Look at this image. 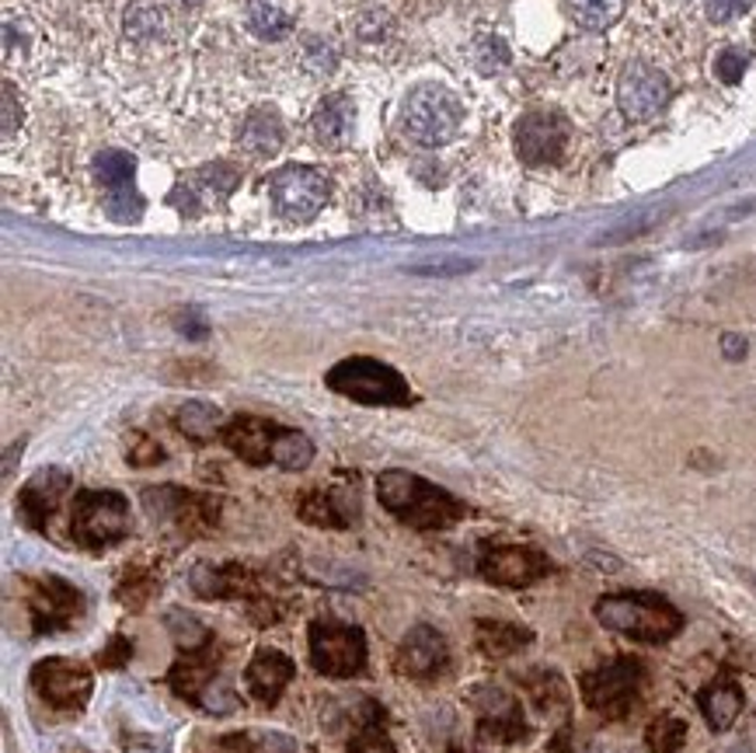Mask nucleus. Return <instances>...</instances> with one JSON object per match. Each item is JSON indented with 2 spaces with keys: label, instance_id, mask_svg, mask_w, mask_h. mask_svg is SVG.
Masks as SVG:
<instances>
[{
  "label": "nucleus",
  "instance_id": "f257e3e1",
  "mask_svg": "<svg viewBox=\"0 0 756 753\" xmlns=\"http://www.w3.org/2000/svg\"><path fill=\"white\" fill-rule=\"evenodd\" d=\"M377 499L394 520L415 527V531H443L467 513V506L446 488L425 481L422 475L398 472V467L377 478Z\"/></svg>",
  "mask_w": 756,
  "mask_h": 753
},
{
  "label": "nucleus",
  "instance_id": "f03ea898",
  "mask_svg": "<svg viewBox=\"0 0 756 753\" xmlns=\"http://www.w3.org/2000/svg\"><path fill=\"white\" fill-rule=\"evenodd\" d=\"M597 621L618 635L635 642H669L680 635L683 614L666 597L635 589V594H610L597 600Z\"/></svg>",
  "mask_w": 756,
  "mask_h": 753
},
{
  "label": "nucleus",
  "instance_id": "7ed1b4c3",
  "mask_svg": "<svg viewBox=\"0 0 756 753\" xmlns=\"http://www.w3.org/2000/svg\"><path fill=\"white\" fill-rule=\"evenodd\" d=\"M464 126V101L446 85H419L401 106V130L419 147L454 144Z\"/></svg>",
  "mask_w": 756,
  "mask_h": 753
},
{
  "label": "nucleus",
  "instance_id": "20e7f679",
  "mask_svg": "<svg viewBox=\"0 0 756 753\" xmlns=\"http://www.w3.org/2000/svg\"><path fill=\"white\" fill-rule=\"evenodd\" d=\"M324 384L342 395V398H353L359 405H383V409H404V405H412L415 395L408 388V380L394 370V366H387L374 356H349L335 363L329 374H324Z\"/></svg>",
  "mask_w": 756,
  "mask_h": 753
},
{
  "label": "nucleus",
  "instance_id": "39448f33",
  "mask_svg": "<svg viewBox=\"0 0 756 753\" xmlns=\"http://www.w3.org/2000/svg\"><path fill=\"white\" fill-rule=\"evenodd\" d=\"M70 534L85 552H109L130 534V502L112 488H85L70 506Z\"/></svg>",
  "mask_w": 756,
  "mask_h": 753
},
{
  "label": "nucleus",
  "instance_id": "423d86ee",
  "mask_svg": "<svg viewBox=\"0 0 756 753\" xmlns=\"http://www.w3.org/2000/svg\"><path fill=\"white\" fill-rule=\"evenodd\" d=\"M582 701L597 711V716L618 722L631 716L642 698V684H645V666L631 656H618L597 669L582 674Z\"/></svg>",
  "mask_w": 756,
  "mask_h": 753
},
{
  "label": "nucleus",
  "instance_id": "0eeeda50",
  "mask_svg": "<svg viewBox=\"0 0 756 753\" xmlns=\"http://www.w3.org/2000/svg\"><path fill=\"white\" fill-rule=\"evenodd\" d=\"M308 639H311V663L324 677H335V680L359 677L366 669V660H370V653H366V635L356 624L318 618L311 621Z\"/></svg>",
  "mask_w": 756,
  "mask_h": 753
},
{
  "label": "nucleus",
  "instance_id": "6e6552de",
  "mask_svg": "<svg viewBox=\"0 0 756 753\" xmlns=\"http://www.w3.org/2000/svg\"><path fill=\"white\" fill-rule=\"evenodd\" d=\"M265 189H269V202L282 220L303 223L324 210L332 196V178L311 165H286L265 178Z\"/></svg>",
  "mask_w": 756,
  "mask_h": 753
},
{
  "label": "nucleus",
  "instance_id": "1a4fd4ad",
  "mask_svg": "<svg viewBox=\"0 0 756 753\" xmlns=\"http://www.w3.org/2000/svg\"><path fill=\"white\" fill-rule=\"evenodd\" d=\"M143 506H147V513L157 523L171 527L181 538L210 534L220 517V499L202 496V492H186V488H175V485L147 488V492H143Z\"/></svg>",
  "mask_w": 756,
  "mask_h": 753
},
{
  "label": "nucleus",
  "instance_id": "9d476101",
  "mask_svg": "<svg viewBox=\"0 0 756 753\" xmlns=\"http://www.w3.org/2000/svg\"><path fill=\"white\" fill-rule=\"evenodd\" d=\"M32 687L56 711H80L91 701L94 680L88 666H80L67 656H49L32 666Z\"/></svg>",
  "mask_w": 756,
  "mask_h": 753
},
{
  "label": "nucleus",
  "instance_id": "9b49d317",
  "mask_svg": "<svg viewBox=\"0 0 756 753\" xmlns=\"http://www.w3.org/2000/svg\"><path fill=\"white\" fill-rule=\"evenodd\" d=\"M85 594L59 576H38L32 579V594H29V610H32V624L38 635H53L64 632V628L77 624L85 618Z\"/></svg>",
  "mask_w": 756,
  "mask_h": 753
},
{
  "label": "nucleus",
  "instance_id": "f8f14e48",
  "mask_svg": "<svg viewBox=\"0 0 756 753\" xmlns=\"http://www.w3.org/2000/svg\"><path fill=\"white\" fill-rule=\"evenodd\" d=\"M516 154L523 165L530 168H541V165H558L568 151V140H571V126L568 119L558 112H526L516 122Z\"/></svg>",
  "mask_w": 756,
  "mask_h": 753
},
{
  "label": "nucleus",
  "instance_id": "ddd939ff",
  "mask_svg": "<svg viewBox=\"0 0 756 753\" xmlns=\"http://www.w3.org/2000/svg\"><path fill=\"white\" fill-rule=\"evenodd\" d=\"M471 705L478 711V737L485 743H523L530 726L520 701L496 684H481L471 690Z\"/></svg>",
  "mask_w": 756,
  "mask_h": 753
},
{
  "label": "nucleus",
  "instance_id": "4468645a",
  "mask_svg": "<svg viewBox=\"0 0 756 753\" xmlns=\"http://www.w3.org/2000/svg\"><path fill=\"white\" fill-rule=\"evenodd\" d=\"M672 88H669V77L663 70H656L645 59H631L621 70L618 80V106L624 112V119L631 122H645L652 115H659L663 106L669 101Z\"/></svg>",
  "mask_w": 756,
  "mask_h": 753
},
{
  "label": "nucleus",
  "instance_id": "2eb2a0df",
  "mask_svg": "<svg viewBox=\"0 0 756 753\" xmlns=\"http://www.w3.org/2000/svg\"><path fill=\"white\" fill-rule=\"evenodd\" d=\"M196 597L202 600H255L265 589V579L258 568L244 562H199L189 576Z\"/></svg>",
  "mask_w": 756,
  "mask_h": 753
},
{
  "label": "nucleus",
  "instance_id": "dca6fc26",
  "mask_svg": "<svg viewBox=\"0 0 756 753\" xmlns=\"http://www.w3.org/2000/svg\"><path fill=\"white\" fill-rule=\"evenodd\" d=\"M478 573L505 589H523V586H534L551 573V562L547 555H541L537 547H526V544H499V547H488L478 562Z\"/></svg>",
  "mask_w": 756,
  "mask_h": 753
},
{
  "label": "nucleus",
  "instance_id": "f3484780",
  "mask_svg": "<svg viewBox=\"0 0 756 753\" xmlns=\"http://www.w3.org/2000/svg\"><path fill=\"white\" fill-rule=\"evenodd\" d=\"M449 663V649L446 639L436 632V628L429 624H415L408 628L398 653H394V666L401 677H412V680H433L440 677Z\"/></svg>",
  "mask_w": 756,
  "mask_h": 753
},
{
  "label": "nucleus",
  "instance_id": "a211bd4d",
  "mask_svg": "<svg viewBox=\"0 0 756 753\" xmlns=\"http://www.w3.org/2000/svg\"><path fill=\"white\" fill-rule=\"evenodd\" d=\"M70 485V475L59 472V467H43L38 475H32L22 492H18V517H22V523L32 527V531H46L59 502L67 499Z\"/></svg>",
  "mask_w": 756,
  "mask_h": 753
},
{
  "label": "nucleus",
  "instance_id": "6ab92c4d",
  "mask_svg": "<svg viewBox=\"0 0 756 753\" xmlns=\"http://www.w3.org/2000/svg\"><path fill=\"white\" fill-rule=\"evenodd\" d=\"M282 425L269 422V419H258V416H234L223 425V443H227V451L234 457H241L244 464L262 467V464H273V451H276V440H279Z\"/></svg>",
  "mask_w": 756,
  "mask_h": 753
},
{
  "label": "nucleus",
  "instance_id": "aec40b11",
  "mask_svg": "<svg viewBox=\"0 0 756 753\" xmlns=\"http://www.w3.org/2000/svg\"><path fill=\"white\" fill-rule=\"evenodd\" d=\"M311 130H314V140L321 147L345 151L356 136V101L345 91L324 95L318 101L314 115H311Z\"/></svg>",
  "mask_w": 756,
  "mask_h": 753
},
{
  "label": "nucleus",
  "instance_id": "412c9836",
  "mask_svg": "<svg viewBox=\"0 0 756 753\" xmlns=\"http://www.w3.org/2000/svg\"><path fill=\"white\" fill-rule=\"evenodd\" d=\"M293 674H297V663L286 653H279V649H258L248 669H244V684H248L255 701L276 705L282 698V690L290 687Z\"/></svg>",
  "mask_w": 756,
  "mask_h": 753
},
{
  "label": "nucleus",
  "instance_id": "4be33fe9",
  "mask_svg": "<svg viewBox=\"0 0 756 753\" xmlns=\"http://www.w3.org/2000/svg\"><path fill=\"white\" fill-rule=\"evenodd\" d=\"M297 513L300 520H308L314 527H329V531H342L359 517V499L349 488H314V492H303L297 499Z\"/></svg>",
  "mask_w": 756,
  "mask_h": 753
},
{
  "label": "nucleus",
  "instance_id": "5701e85b",
  "mask_svg": "<svg viewBox=\"0 0 756 753\" xmlns=\"http://www.w3.org/2000/svg\"><path fill=\"white\" fill-rule=\"evenodd\" d=\"M220 649H216V639L207 645V649H196V653H186L175 666H171V674H168V684L178 698H186V701H196L202 698V690H207L220 674Z\"/></svg>",
  "mask_w": 756,
  "mask_h": 753
},
{
  "label": "nucleus",
  "instance_id": "b1692460",
  "mask_svg": "<svg viewBox=\"0 0 756 753\" xmlns=\"http://www.w3.org/2000/svg\"><path fill=\"white\" fill-rule=\"evenodd\" d=\"M297 0H248L244 22L262 43H279L297 29Z\"/></svg>",
  "mask_w": 756,
  "mask_h": 753
},
{
  "label": "nucleus",
  "instance_id": "393cba45",
  "mask_svg": "<svg viewBox=\"0 0 756 753\" xmlns=\"http://www.w3.org/2000/svg\"><path fill=\"white\" fill-rule=\"evenodd\" d=\"M530 642H534V632L516 621H499V618H481L475 624V645L481 649L485 656L492 660H505L520 653V649H526Z\"/></svg>",
  "mask_w": 756,
  "mask_h": 753
},
{
  "label": "nucleus",
  "instance_id": "a878e982",
  "mask_svg": "<svg viewBox=\"0 0 756 753\" xmlns=\"http://www.w3.org/2000/svg\"><path fill=\"white\" fill-rule=\"evenodd\" d=\"M282 140H286V126L276 109H255L241 122V133H237V144L255 157H276Z\"/></svg>",
  "mask_w": 756,
  "mask_h": 753
},
{
  "label": "nucleus",
  "instance_id": "bb28decb",
  "mask_svg": "<svg viewBox=\"0 0 756 753\" xmlns=\"http://www.w3.org/2000/svg\"><path fill=\"white\" fill-rule=\"evenodd\" d=\"M743 687L735 680H714L711 687L701 690V711L714 732H725L743 711Z\"/></svg>",
  "mask_w": 756,
  "mask_h": 753
},
{
  "label": "nucleus",
  "instance_id": "cd10ccee",
  "mask_svg": "<svg viewBox=\"0 0 756 753\" xmlns=\"http://www.w3.org/2000/svg\"><path fill=\"white\" fill-rule=\"evenodd\" d=\"M175 422H178V430L196 443H210V440L223 436V425H227L223 412L210 401H186L178 409Z\"/></svg>",
  "mask_w": 756,
  "mask_h": 753
},
{
  "label": "nucleus",
  "instance_id": "c85d7f7f",
  "mask_svg": "<svg viewBox=\"0 0 756 753\" xmlns=\"http://www.w3.org/2000/svg\"><path fill=\"white\" fill-rule=\"evenodd\" d=\"M520 684L541 711H568V687L555 669H526L520 674Z\"/></svg>",
  "mask_w": 756,
  "mask_h": 753
},
{
  "label": "nucleus",
  "instance_id": "c756f323",
  "mask_svg": "<svg viewBox=\"0 0 756 753\" xmlns=\"http://www.w3.org/2000/svg\"><path fill=\"white\" fill-rule=\"evenodd\" d=\"M571 18L589 29V32H607L610 25L621 22L624 14V0H568Z\"/></svg>",
  "mask_w": 756,
  "mask_h": 753
},
{
  "label": "nucleus",
  "instance_id": "7c9ffc66",
  "mask_svg": "<svg viewBox=\"0 0 756 753\" xmlns=\"http://www.w3.org/2000/svg\"><path fill=\"white\" fill-rule=\"evenodd\" d=\"M133 175H136V157L126 154V151H101L94 157V178L109 192L133 186Z\"/></svg>",
  "mask_w": 756,
  "mask_h": 753
},
{
  "label": "nucleus",
  "instance_id": "2f4dec72",
  "mask_svg": "<svg viewBox=\"0 0 756 753\" xmlns=\"http://www.w3.org/2000/svg\"><path fill=\"white\" fill-rule=\"evenodd\" d=\"M314 461V443L303 436L300 430H279L276 451H273V464H279L282 472H303Z\"/></svg>",
  "mask_w": 756,
  "mask_h": 753
},
{
  "label": "nucleus",
  "instance_id": "473e14b6",
  "mask_svg": "<svg viewBox=\"0 0 756 753\" xmlns=\"http://www.w3.org/2000/svg\"><path fill=\"white\" fill-rule=\"evenodd\" d=\"M227 746L241 753H297L300 750L293 737H286V732H276V729L237 732V737H227Z\"/></svg>",
  "mask_w": 756,
  "mask_h": 753
},
{
  "label": "nucleus",
  "instance_id": "72a5a7b5",
  "mask_svg": "<svg viewBox=\"0 0 756 753\" xmlns=\"http://www.w3.org/2000/svg\"><path fill=\"white\" fill-rule=\"evenodd\" d=\"M683 743H687V722L677 716H659L645 729L648 753H680Z\"/></svg>",
  "mask_w": 756,
  "mask_h": 753
},
{
  "label": "nucleus",
  "instance_id": "f704fd0d",
  "mask_svg": "<svg viewBox=\"0 0 756 753\" xmlns=\"http://www.w3.org/2000/svg\"><path fill=\"white\" fill-rule=\"evenodd\" d=\"M168 29V11L160 4H136L126 11V35L136 43H154Z\"/></svg>",
  "mask_w": 756,
  "mask_h": 753
},
{
  "label": "nucleus",
  "instance_id": "c9c22d12",
  "mask_svg": "<svg viewBox=\"0 0 756 753\" xmlns=\"http://www.w3.org/2000/svg\"><path fill=\"white\" fill-rule=\"evenodd\" d=\"M168 632L181 653H196V649H207L213 642V632L202 621H196L186 610H171L168 614Z\"/></svg>",
  "mask_w": 756,
  "mask_h": 753
},
{
  "label": "nucleus",
  "instance_id": "e433bc0d",
  "mask_svg": "<svg viewBox=\"0 0 756 753\" xmlns=\"http://www.w3.org/2000/svg\"><path fill=\"white\" fill-rule=\"evenodd\" d=\"M154 589H157V576L151 573L147 565H133L126 576H122L119 589H115V597L122 607H130V610H140L143 603H147L154 597Z\"/></svg>",
  "mask_w": 756,
  "mask_h": 753
},
{
  "label": "nucleus",
  "instance_id": "4c0bfd02",
  "mask_svg": "<svg viewBox=\"0 0 756 753\" xmlns=\"http://www.w3.org/2000/svg\"><path fill=\"white\" fill-rule=\"evenodd\" d=\"M471 59H475V70L492 77L499 74L502 67H509V59H513V53H509V46L502 43L499 35H478L475 38V49H471Z\"/></svg>",
  "mask_w": 756,
  "mask_h": 753
},
{
  "label": "nucleus",
  "instance_id": "58836bf2",
  "mask_svg": "<svg viewBox=\"0 0 756 753\" xmlns=\"http://www.w3.org/2000/svg\"><path fill=\"white\" fill-rule=\"evenodd\" d=\"M380 719H383L380 711H374V716L363 719V726L356 729V737L349 740V753H394V743L383 732Z\"/></svg>",
  "mask_w": 756,
  "mask_h": 753
},
{
  "label": "nucleus",
  "instance_id": "ea45409f",
  "mask_svg": "<svg viewBox=\"0 0 756 753\" xmlns=\"http://www.w3.org/2000/svg\"><path fill=\"white\" fill-rule=\"evenodd\" d=\"M300 59H303V67H308L314 77H324V74H332V70H335L338 53H335V46L329 43V38H321V35H308V38H303Z\"/></svg>",
  "mask_w": 756,
  "mask_h": 753
},
{
  "label": "nucleus",
  "instance_id": "a19ab883",
  "mask_svg": "<svg viewBox=\"0 0 756 753\" xmlns=\"http://www.w3.org/2000/svg\"><path fill=\"white\" fill-rule=\"evenodd\" d=\"M105 210H109V217L112 220H136L140 213H143V199H140V192L133 189V186H126V189H112L109 196H105Z\"/></svg>",
  "mask_w": 756,
  "mask_h": 753
},
{
  "label": "nucleus",
  "instance_id": "79ce46f5",
  "mask_svg": "<svg viewBox=\"0 0 756 753\" xmlns=\"http://www.w3.org/2000/svg\"><path fill=\"white\" fill-rule=\"evenodd\" d=\"M749 67V53L740 49V46H729L719 53V59H714V74H719V80H725V85H735V80H743Z\"/></svg>",
  "mask_w": 756,
  "mask_h": 753
},
{
  "label": "nucleus",
  "instance_id": "37998d69",
  "mask_svg": "<svg viewBox=\"0 0 756 753\" xmlns=\"http://www.w3.org/2000/svg\"><path fill=\"white\" fill-rule=\"evenodd\" d=\"M126 461L133 467H154V464L165 461V451H160V443H154L151 436L133 433L130 443H126Z\"/></svg>",
  "mask_w": 756,
  "mask_h": 753
},
{
  "label": "nucleus",
  "instance_id": "c03bdc74",
  "mask_svg": "<svg viewBox=\"0 0 756 753\" xmlns=\"http://www.w3.org/2000/svg\"><path fill=\"white\" fill-rule=\"evenodd\" d=\"M199 705L207 708V711H213V716H227V711H234V705H237V695L231 690V684H227V680L216 677L207 690H202Z\"/></svg>",
  "mask_w": 756,
  "mask_h": 753
},
{
  "label": "nucleus",
  "instance_id": "a18cd8bd",
  "mask_svg": "<svg viewBox=\"0 0 756 753\" xmlns=\"http://www.w3.org/2000/svg\"><path fill=\"white\" fill-rule=\"evenodd\" d=\"M130 660H133V642L126 635H112L109 645L98 653V666L101 669H122Z\"/></svg>",
  "mask_w": 756,
  "mask_h": 753
},
{
  "label": "nucleus",
  "instance_id": "49530a36",
  "mask_svg": "<svg viewBox=\"0 0 756 753\" xmlns=\"http://www.w3.org/2000/svg\"><path fill=\"white\" fill-rule=\"evenodd\" d=\"M753 4L756 0H704V14H708V22L725 25V22H732V18L746 14Z\"/></svg>",
  "mask_w": 756,
  "mask_h": 753
},
{
  "label": "nucleus",
  "instance_id": "de8ad7c7",
  "mask_svg": "<svg viewBox=\"0 0 756 753\" xmlns=\"http://www.w3.org/2000/svg\"><path fill=\"white\" fill-rule=\"evenodd\" d=\"M286 614V607L273 597V594H262L252 600V621L255 624H279Z\"/></svg>",
  "mask_w": 756,
  "mask_h": 753
},
{
  "label": "nucleus",
  "instance_id": "09e8293b",
  "mask_svg": "<svg viewBox=\"0 0 756 753\" xmlns=\"http://www.w3.org/2000/svg\"><path fill=\"white\" fill-rule=\"evenodd\" d=\"M18 126H22V98L14 95L11 80H4V136L18 133Z\"/></svg>",
  "mask_w": 756,
  "mask_h": 753
},
{
  "label": "nucleus",
  "instance_id": "8fccbe9b",
  "mask_svg": "<svg viewBox=\"0 0 756 753\" xmlns=\"http://www.w3.org/2000/svg\"><path fill=\"white\" fill-rule=\"evenodd\" d=\"M178 324H181V332L192 335V339H202V335H207V321L199 318V311H186V314L178 318Z\"/></svg>",
  "mask_w": 756,
  "mask_h": 753
},
{
  "label": "nucleus",
  "instance_id": "3c124183",
  "mask_svg": "<svg viewBox=\"0 0 756 753\" xmlns=\"http://www.w3.org/2000/svg\"><path fill=\"white\" fill-rule=\"evenodd\" d=\"M722 353L729 356V359H743L746 356V339L743 335H722Z\"/></svg>",
  "mask_w": 756,
  "mask_h": 753
},
{
  "label": "nucleus",
  "instance_id": "603ef678",
  "mask_svg": "<svg viewBox=\"0 0 756 753\" xmlns=\"http://www.w3.org/2000/svg\"><path fill=\"white\" fill-rule=\"evenodd\" d=\"M181 4H189V8H196V4H202V0H181Z\"/></svg>",
  "mask_w": 756,
  "mask_h": 753
},
{
  "label": "nucleus",
  "instance_id": "864d4df0",
  "mask_svg": "<svg viewBox=\"0 0 756 753\" xmlns=\"http://www.w3.org/2000/svg\"><path fill=\"white\" fill-rule=\"evenodd\" d=\"M749 583H753V586H756V576H749Z\"/></svg>",
  "mask_w": 756,
  "mask_h": 753
},
{
  "label": "nucleus",
  "instance_id": "5fc2aeb1",
  "mask_svg": "<svg viewBox=\"0 0 756 753\" xmlns=\"http://www.w3.org/2000/svg\"><path fill=\"white\" fill-rule=\"evenodd\" d=\"M454 753H464V750H454Z\"/></svg>",
  "mask_w": 756,
  "mask_h": 753
}]
</instances>
